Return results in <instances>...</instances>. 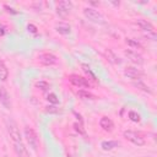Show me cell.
Instances as JSON below:
<instances>
[{
    "label": "cell",
    "instance_id": "1",
    "mask_svg": "<svg viewBox=\"0 0 157 157\" xmlns=\"http://www.w3.org/2000/svg\"><path fill=\"white\" fill-rule=\"evenodd\" d=\"M83 15H85L90 21H92V22H94V23H99V25L105 23L104 16H103L98 10H96V9H93V7H85V9H83Z\"/></svg>",
    "mask_w": 157,
    "mask_h": 157
},
{
    "label": "cell",
    "instance_id": "2",
    "mask_svg": "<svg viewBox=\"0 0 157 157\" xmlns=\"http://www.w3.org/2000/svg\"><path fill=\"white\" fill-rule=\"evenodd\" d=\"M23 134H25V139H26L27 144L29 145V147H31L32 150L36 151V150L38 148V145H39V140H38V135H37V132H36L32 128L26 126Z\"/></svg>",
    "mask_w": 157,
    "mask_h": 157
},
{
    "label": "cell",
    "instance_id": "3",
    "mask_svg": "<svg viewBox=\"0 0 157 157\" xmlns=\"http://www.w3.org/2000/svg\"><path fill=\"white\" fill-rule=\"evenodd\" d=\"M124 137L128 141H130V142H132L134 145H137V146H144L146 144L145 137L140 132L134 131V130H125L124 131Z\"/></svg>",
    "mask_w": 157,
    "mask_h": 157
},
{
    "label": "cell",
    "instance_id": "4",
    "mask_svg": "<svg viewBox=\"0 0 157 157\" xmlns=\"http://www.w3.org/2000/svg\"><path fill=\"white\" fill-rule=\"evenodd\" d=\"M6 128H7V132L10 135V137L12 139L13 142H18L22 141L21 140V134H20V129L16 124V121H13L12 119H7L6 120Z\"/></svg>",
    "mask_w": 157,
    "mask_h": 157
},
{
    "label": "cell",
    "instance_id": "5",
    "mask_svg": "<svg viewBox=\"0 0 157 157\" xmlns=\"http://www.w3.org/2000/svg\"><path fill=\"white\" fill-rule=\"evenodd\" d=\"M72 10V2L67 1V0H61L58 2L56 5V13L61 17H65L70 13V11Z\"/></svg>",
    "mask_w": 157,
    "mask_h": 157
},
{
    "label": "cell",
    "instance_id": "6",
    "mask_svg": "<svg viewBox=\"0 0 157 157\" xmlns=\"http://www.w3.org/2000/svg\"><path fill=\"white\" fill-rule=\"evenodd\" d=\"M69 81L74 86H76L78 88H90L91 87V83L88 82L87 78H85L82 76H78V75H75V74H72V75L69 76Z\"/></svg>",
    "mask_w": 157,
    "mask_h": 157
},
{
    "label": "cell",
    "instance_id": "7",
    "mask_svg": "<svg viewBox=\"0 0 157 157\" xmlns=\"http://www.w3.org/2000/svg\"><path fill=\"white\" fill-rule=\"evenodd\" d=\"M38 61L45 66H52L58 63V58L52 53H42L38 55Z\"/></svg>",
    "mask_w": 157,
    "mask_h": 157
},
{
    "label": "cell",
    "instance_id": "8",
    "mask_svg": "<svg viewBox=\"0 0 157 157\" xmlns=\"http://www.w3.org/2000/svg\"><path fill=\"white\" fill-rule=\"evenodd\" d=\"M124 75L128 77V78H131V80H140V77L144 75V72L137 69V67H134V66H128L125 67L124 70Z\"/></svg>",
    "mask_w": 157,
    "mask_h": 157
},
{
    "label": "cell",
    "instance_id": "9",
    "mask_svg": "<svg viewBox=\"0 0 157 157\" xmlns=\"http://www.w3.org/2000/svg\"><path fill=\"white\" fill-rule=\"evenodd\" d=\"M124 54H125V56H126L130 61H132V63H135V64H137V65H142V64H144V58H142V55L139 54L137 52L128 49V50L124 52Z\"/></svg>",
    "mask_w": 157,
    "mask_h": 157
},
{
    "label": "cell",
    "instance_id": "10",
    "mask_svg": "<svg viewBox=\"0 0 157 157\" xmlns=\"http://www.w3.org/2000/svg\"><path fill=\"white\" fill-rule=\"evenodd\" d=\"M0 103L6 108V109H11V99H10V94L7 93L6 88L4 86H0Z\"/></svg>",
    "mask_w": 157,
    "mask_h": 157
},
{
    "label": "cell",
    "instance_id": "11",
    "mask_svg": "<svg viewBox=\"0 0 157 157\" xmlns=\"http://www.w3.org/2000/svg\"><path fill=\"white\" fill-rule=\"evenodd\" d=\"M135 25H137L141 29L146 31L147 33H148V32H155V27H153V25H152L150 21H147V20L137 18V20L135 21Z\"/></svg>",
    "mask_w": 157,
    "mask_h": 157
},
{
    "label": "cell",
    "instance_id": "12",
    "mask_svg": "<svg viewBox=\"0 0 157 157\" xmlns=\"http://www.w3.org/2000/svg\"><path fill=\"white\" fill-rule=\"evenodd\" d=\"M99 126L104 130V131H112L114 129V123L112 121V119L107 118V117H103L101 118L99 120Z\"/></svg>",
    "mask_w": 157,
    "mask_h": 157
},
{
    "label": "cell",
    "instance_id": "13",
    "mask_svg": "<svg viewBox=\"0 0 157 157\" xmlns=\"http://www.w3.org/2000/svg\"><path fill=\"white\" fill-rule=\"evenodd\" d=\"M13 146H15V151H16L18 157H28V152H27L25 145L22 144V141L13 142Z\"/></svg>",
    "mask_w": 157,
    "mask_h": 157
},
{
    "label": "cell",
    "instance_id": "14",
    "mask_svg": "<svg viewBox=\"0 0 157 157\" xmlns=\"http://www.w3.org/2000/svg\"><path fill=\"white\" fill-rule=\"evenodd\" d=\"M55 31L60 34H69L71 32V27L69 23H65V22H59L55 25Z\"/></svg>",
    "mask_w": 157,
    "mask_h": 157
},
{
    "label": "cell",
    "instance_id": "15",
    "mask_svg": "<svg viewBox=\"0 0 157 157\" xmlns=\"http://www.w3.org/2000/svg\"><path fill=\"white\" fill-rule=\"evenodd\" d=\"M104 55H105V58H107V60L108 61H110L112 64H120L121 63V60L110 50V49H107L105 52H104Z\"/></svg>",
    "mask_w": 157,
    "mask_h": 157
},
{
    "label": "cell",
    "instance_id": "16",
    "mask_svg": "<svg viewBox=\"0 0 157 157\" xmlns=\"http://www.w3.org/2000/svg\"><path fill=\"white\" fill-rule=\"evenodd\" d=\"M132 85L136 87V88H140L141 91H144V92H147V93H152V90L146 85V83H144L141 80H137V81H134L132 82Z\"/></svg>",
    "mask_w": 157,
    "mask_h": 157
},
{
    "label": "cell",
    "instance_id": "17",
    "mask_svg": "<svg viewBox=\"0 0 157 157\" xmlns=\"http://www.w3.org/2000/svg\"><path fill=\"white\" fill-rule=\"evenodd\" d=\"M119 145V142L118 141H103L102 144H101V147L104 150V151H110V150H113L114 147H117Z\"/></svg>",
    "mask_w": 157,
    "mask_h": 157
},
{
    "label": "cell",
    "instance_id": "18",
    "mask_svg": "<svg viewBox=\"0 0 157 157\" xmlns=\"http://www.w3.org/2000/svg\"><path fill=\"white\" fill-rule=\"evenodd\" d=\"M9 76V70L6 67V65L4 64V61L0 60V80L1 81H5Z\"/></svg>",
    "mask_w": 157,
    "mask_h": 157
},
{
    "label": "cell",
    "instance_id": "19",
    "mask_svg": "<svg viewBox=\"0 0 157 157\" xmlns=\"http://www.w3.org/2000/svg\"><path fill=\"white\" fill-rule=\"evenodd\" d=\"M77 94H78V97H81L82 99H96V98H97L94 94H92V93L88 92V91H78Z\"/></svg>",
    "mask_w": 157,
    "mask_h": 157
},
{
    "label": "cell",
    "instance_id": "20",
    "mask_svg": "<svg viewBox=\"0 0 157 157\" xmlns=\"http://www.w3.org/2000/svg\"><path fill=\"white\" fill-rule=\"evenodd\" d=\"M36 87L42 90V91H48L50 88V85L47 81H44V80H39V81L36 82Z\"/></svg>",
    "mask_w": 157,
    "mask_h": 157
},
{
    "label": "cell",
    "instance_id": "21",
    "mask_svg": "<svg viewBox=\"0 0 157 157\" xmlns=\"http://www.w3.org/2000/svg\"><path fill=\"white\" fill-rule=\"evenodd\" d=\"M126 44L130 45V47H132V48H142V44L139 40L134 39V38H128L126 39Z\"/></svg>",
    "mask_w": 157,
    "mask_h": 157
},
{
    "label": "cell",
    "instance_id": "22",
    "mask_svg": "<svg viewBox=\"0 0 157 157\" xmlns=\"http://www.w3.org/2000/svg\"><path fill=\"white\" fill-rule=\"evenodd\" d=\"M129 119H130L131 121L139 123V121L141 120V117H140V114H139V113H136L135 110H130V112H129Z\"/></svg>",
    "mask_w": 157,
    "mask_h": 157
},
{
    "label": "cell",
    "instance_id": "23",
    "mask_svg": "<svg viewBox=\"0 0 157 157\" xmlns=\"http://www.w3.org/2000/svg\"><path fill=\"white\" fill-rule=\"evenodd\" d=\"M47 99H48V102H50L52 104H56V103L59 102V98H58V96H56L55 93H49V94L47 96Z\"/></svg>",
    "mask_w": 157,
    "mask_h": 157
},
{
    "label": "cell",
    "instance_id": "24",
    "mask_svg": "<svg viewBox=\"0 0 157 157\" xmlns=\"http://www.w3.org/2000/svg\"><path fill=\"white\" fill-rule=\"evenodd\" d=\"M45 112H48V113H60L61 112V109H59L58 107H55V105H48V107H45Z\"/></svg>",
    "mask_w": 157,
    "mask_h": 157
},
{
    "label": "cell",
    "instance_id": "25",
    "mask_svg": "<svg viewBox=\"0 0 157 157\" xmlns=\"http://www.w3.org/2000/svg\"><path fill=\"white\" fill-rule=\"evenodd\" d=\"M82 67H83V71H85L87 75H90V76H91V77H92L94 81H97V78H96V75H94V74H93V72L90 70V67H88L87 65H82Z\"/></svg>",
    "mask_w": 157,
    "mask_h": 157
},
{
    "label": "cell",
    "instance_id": "26",
    "mask_svg": "<svg viewBox=\"0 0 157 157\" xmlns=\"http://www.w3.org/2000/svg\"><path fill=\"white\" fill-rule=\"evenodd\" d=\"M74 126H75V130H76V131H78L80 134L85 135V130L82 129V125H81V124H77V123H75V124H74Z\"/></svg>",
    "mask_w": 157,
    "mask_h": 157
},
{
    "label": "cell",
    "instance_id": "27",
    "mask_svg": "<svg viewBox=\"0 0 157 157\" xmlns=\"http://www.w3.org/2000/svg\"><path fill=\"white\" fill-rule=\"evenodd\" d=\"M27 29H28V32H31V33H37V27H36L34 25H32V23H29V25L27 26Z\"/></svg>",
    "mask_w": 157,
    "mask_h": 157
},
{
    "label": "cell",
    "instance_id": "28",
    "mask_svg": "<svg viewBox=\"0 0 157 157\" xmlns=\"http://www.w3.org/2000/svg\"><path fill=\"white\" fill-rule=\"evenodd\" d=\"M5 34V27L0 23V36H4Z\"/></svg>",
    "mask_w": 157,
    "mask_h": 157
},
{
    "label": "cell",
    "instance_id": "29",
    "mask_svg": "<svg viewBox=\"0 0 157 157\" xmlns=\"http://www.w3.org/2000/svg\"><path fill=\"white\" fill-rule=\"evenodd\" d=\"M150 157H152V156H150Z\"/></svg>",
    "mask_w": 157,
    "mask_h": 157
}]
</instances>
